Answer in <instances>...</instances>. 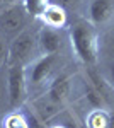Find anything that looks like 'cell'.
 Returning <instances> with one entry per match:
<instances>
[{
    "label": "cell",
    "mask_w": 114,
    "mask_h": 128,
    "mask_svg": "<svg viewBox=\"0 0 114 128\" xmlns=\"http://www.w3.org/2000/svg\"><path fill=\"white\" fill-rule=\"evenodd\" d=\"M3 128H29V123L26 118L19 113H10L7 118L3 120Z\"/></svg>",
    "instance_id": "cell-12"
},
{
    "label": "cell",
    "mask_w": 114,
    "mask_h": 128,
    "mask_svg": "<svg viewBox=\"0 0 114 128\" xmlns=\"http://www.w3.org/2000/svg\"><path fill=\"white\" fill-rule=\"evenodd\" d=\"M32 51H34V36L29 31H22L10 41L7 63L9 65H24L31 58Z\"/></svg>",
    "instance_id": "cell-3"
},
{
    "label": "cell",
    "mask_w": 114,
    "mask_h": 128,
    "mask_svg": "<svg viewBox=\"0 0 114 128\" xmlns=\"http://www.w3.org/2000/svg\"><path fill=\"white\" fill-rule=\"evenodd\" d=\"M38 41H39L43 55H56L61 50V44H63V38H61L60 29L49 28V26H43L41 28Z\"/></svg>",
    "instance_id": "cell-5"
},
{
    "label": "cell",
    "mask_w": 114,
    "mask_h": 128,
    "mask_svg": "<svg viewBox=\"0 0 114 128\" xmlns=\"http://www.w3.org/2000/svg\"><path fill=\"white\" fill-rule=\"evenodd\" d=\"M7 55H9V48L5 46V41H3L2 34H0V65L3 62H7Z\"/></svg>",
    "instance_id": "cell-13"
},
{
    "label": "cell",
    "mask_w": 114,
    "mask_h": 128,
    "mask_svg": "<svg viewBox=\"0 0 114 128\" xmlns=\"http://www.w3.org/2000/svg\"><path fill=\"white\" fill-rule=\"evenodd\" d=\"M48 4H51V2L49 0H22L26 14L32 16V17H41V14L48 7Z\"/></svg>",
    "instance_id": "cell-11"
},
{
    "label": "cell",
    "mask_w": 114,
    "mask_h": 128,
    "mask_svg": "<svg viewBox=\"0 0 114 128\" xmlns=\"http://www.w3.org/2000/svg\"><path fill=\"white\" fill-rule=\"evenodd\" d=\"M87 126L89 128H107L109 126V116L106 114V111L102 108L94 109L87 116Z\"/></svg>",
    "instance_id": "cell-10"
},
{
    "label": "cell",
    "mask_w": 114,
    "mask_h": 128,
    "mask_svg": "<svg viewBox=\"0 0 114 128\" xmlns=\"http://www.w3.org/2000/svg\"><path fill=\"white\" fill-rule=\"evenodd\" d=\"M70 44L77 58L85 65H94L97 62V34L90 24L78 22L70 29Z\"/></svg>",
    "instance_id": "cell-1"
},
{
    "label": "cell",
    "mask_w": 114,
    "mask_h": 128,
    "mask_svg": "<svg viewBox=\"0 0 114 128\" xmlns=\"http://www.w3.org/2000/svg\"><path fill=\"white\" fill-rule=\"evenodd\" d=\"M51 128H67V126H63V125H55V126H51Z\"/></svg>",
    "instance_id": "cell-18"
},
{
    "label": "cell",
    "mask_w": 114,
    "mask_h": 128,
    "mask_svg": "<svg viewBox=\"0 0 114 128\" xmlns=\"http://www.w3.org/2000/svg\"><path fill=\"white\" fill-rule=\"evenodd\" d=\"M24 12L26 10H20L17 7L14 9H5L3 14H0V29L3 32H19L26 20H24Z\"/></svg>",
    "instance_id": "cell-6"
},
{
    "label": "cell",
    "mask_w": 114,
    "mask_h": 128,
    "mask_svg": "<svg viewBox=\"0 0 114 128\" xmlns=\"http://www.w3.org/2000/svg\"><path fill=\"white\" fill-rule=\"evenodd\" d=\"M114 5L111 0H92L89 4V19L92 24H104L113 17Z\"/></svg>",
    "instance_id": "cell-7"
},
{
    "label": "cell",
    "mask_w": 114,
    "mask_h": 128,
    "mask_svg": "<svg viewBox=\"0 0 114 128\" xmlns=\"http://www.w3.org/2000/svg\"><path fill=\"white\" fill-rule=\"evenodd\" d=\"M5 98H7V90H5V86H3V82L0 79V106L5 102Z\"/></svg>",
    "instance_id": "cell-15"
},
{
    "label": "cell",
    "mask_w": 114,
    "mask_h": 128,
    "mask_svg": "<svg viewBox=\"0 0 114 128\" xmlns=\"http://www.w3.org/2000/svg\"><path fill=\"white\" fill-rule=\"evenodd\" d=\"M41 19L44 22V26L60 29L67 22V14H65V9L63 7H60L56 4H48V7L41 14Z\"/></svg>",
    "instance_id": "cell-9"
},
{
    "label": "cell",
    "mask_w": 114,
    "mask_h": 128,
    "mask_svg": "<svg viewBox=\"0 0 114 128\" xmlns=\"http://www.w3.org/2000/svg\"><path fill=\"white\" fill-rule=\"evenodd\" d=\"M51 4H56L60 7H63V9H68V7H75L77 4H78V0H49Z\"/></svg>",
    "instance_id": "cell-14"
},
{
    "label": "cell",
    "mask_w": 114,
    "mask_h": 128,
    "mask_svg": "<svg viewBox=\"0 0 114 128\" xmlns=\"http://www.w3.org/2000/svg\"><path fill=\"white\" fill-rule=\"evenodd\" d=\"M27 94V77L24 65H10L7 74V102L12 109L22 106Z\"/></svg>",
    "instance_id": "cell-2"
},
{
    "label": "cell",
    "mask_w": 114,
    "mask_h": 128,
    "mask_svg": "<svg viewBox=\"0 0 114 128\" xmlns=\"http://www.w3.org/2000/svg\"><path fill=\"white\" fill-rule=\"evenodd\" d=\"M109 77H111V82L114 84V62L111 63V67H109Z\"/></svg>",
    "instance_id": "cell-17"
},
{
    "label": "cell",
    "mask_w": 114,
    "mask_h": 128,
    "mask_svg": "<svg viewBox=\"0 0 114 128\" xmlns=\"http://www.w3.org/2000/svg\"><path fill=\"white\" fill-rule=\"evenodd\" d=\"M56 63V55H43L39 56L31 67L29 70H26V77L32 86H39L49 77L51 70L55 68Z\"/></svg>",
    "instance_id": "cell-4"
},
{
    "label": "cell",
    "mask_w": 114,
    "mask_h": 128,
    "mask_svg": "<svg viewBox=\"0 0 114 128\" xmlns=\"http://www.w3.org/2000/svg\"><path fill=\"white\" fill-rule=\"evenodd\" d=\"M14 2H15V0H0V9H3V7L7 9V7H10Z\"/></svg>",
    "instance_id": "cell-16"
},
{
    "label": "cell",
    "mask_w": 114,
    "mask_h": 128,
    "mask_svg": "<svg viewBox=\"0 0 114 128\" xmlns=\"http://www.w3.org/2000/svg\"><path fill=\"white\" fill-rule=\"evenodd\" d=\"M70 94V79L67 75H58L48 87V99L53 104H63Z\"/></svg>",
    "instance_id": "cell-8"
}]
</instances>
